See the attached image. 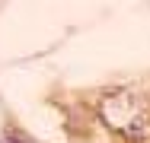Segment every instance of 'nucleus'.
Instances as JSON below:
<instances>
[{"label":"nucleus","mask_w":150,"mask_h":143,"mask_svg":"<svg viewBox=\"0 0 150 143\" xmlns=\"http://www.w3.org/2000/svg\"><path fill=\"white\" fill-rule=\"evenodd\" d=\"M99 121L118 137L144 143L150 137V95L141 89H112L99 99Z\"/></svg>","instance_id":"f257e3e1"}]
</instances>
